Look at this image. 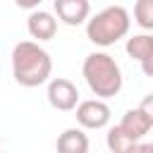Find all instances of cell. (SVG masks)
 Segmentation results:
<instances>
[{"label":"cell","mask_w":153,"mask_h":153,"mask_svg":"<svg viewBox=\"0 0 153 153\" xmlns=\"http://www.w3.org/2000/svg\"><path fill=\"white\" fill-rule=\"evenodd\" d=\"M53 72V60L33 41H22L12 48V76L19 86L33 88L48 81Z\"/></svg>","instance_id":"obj_1"},{"label":"cell","mask_w":153,"mask_h":153,"mask_svg":"<svg viewBox=\"0 0 153 153\" xmlns=\"http://www.w3.org/2000/svg\"><path fill=\"white\" fill-rule=\"evenodd\" d=\"M81 74L96 98L105 100L122 91V72L112 55L108 53H91L81 65Z\"/></svg>","instance_id":"obj_2"},{"label":"cell","mask_w":153,"mask_h":153,"mask_svg":"<svg viewBox=\"0 0 153 153\" xmlns=\"http://www.w3.org/2000/svg\"><path fill=\"white\" fill-rule=\"evenodd\" d=\"M131 17L122 5H110L86 22V38L100 48H108L129 33Z\"/></svg>","instance_id":"obj_3"},{"label":"cell","mask_w":153,"mask_h":153,"mask_svg":"<svg viewBox=\"0 0 153 153\" xmlns=\"http://www.w3.org/2000/svg\"><path fill=\"white\" fill-rule=\"evenodd\" d=\"M76 122L84 129H103L110 122V105L100 98H91V100H81L76 108Z\"/></svg>","instance_id":"obj_4"},{"label":"cell","mask_w":153,"mask_h":153,"mask_svg":"<svg viewBox=\"0 0 153 153\" xmlns=\"http://www.w3.org/2000/svg\"><path fill=\"white\" fill-rule=\"evenodd\" d=\"M45 96H48V103L60 112H69L79 105V88L69 79H62V76L50 79Z\"/></svg>","instance_id":"obj_5"},{"label":"cell","mask_w":153,"mask_h":153,"mask_svg":"<svg viewBox=\"0 0 153 153\" xmlns=\"http://www.w3.org/2000/svg\"><path fill=\"white\" fill-rule=\"evenodd\" d=\"M127 55L141 65V72L153 79V33H136L127 38Z\"/></svg>","instance_id":"obj_6"},{"label":"cell","mask_w":153,"mask_h":153,"mask_svg":"<svg viewBox=\"0 0 153 153\" xmlns=\"http://www.w3.org/2000/svg\"><path fill=\"white\" fill-rule=\"evenodd\" d=\"M55 12H57V19L65 22L67 26H79L88 22L91 2L88 0H55Z\"/></svg>","instance_id":"obj_7"},{"label":"cell","mask_w":153,"mask_h":153,"mask_svg":"<svg viewBox=\"0 0 153 153\" xmlns=\"http://www.w3.org/2000/svg\"><path fill=\"white\" fill-rule=\"evenodd\" d=\"M26 29L36 41H50L57 31V19L45 10H33L26 19Z\"/></svg>","instance_id":"obj_8"},{"label":"cell","mask_w":153,"mask_h":153,"mask_svg":"<svg viewBox=\"0 0 153 153\" xmlns=\"http://www.w3.org/2000/svg\"><path fill=\"white\" fill-rule=\"evenodd\" d=\"M131 141H141L153 127H151V122H148V117L139 110V108H131V110H127L124 115H122V120H120V124H117Z\"/></svg>","instance_id":"obj_9"},{"label":"cell","mask_w":153,"mask_h":153,"mask_svg":"<svg viewBox=\"0 0 153 153\" xmlns=\"http://www.w3.org/2000/svg\"><path fill=\"white\" fill-rule=\"evenodd\" d=\"M88 136L76 127H69L57 136V153H88Z\"/></svg>","instance_id":"obj_10"},{"label":"cell","mask_w":153,"mask_h":153,"mask_svg":"<svg viewBox=\"0 0 153 153\" xmlns=\"http://www.w3.org/2000/svg\"><path fill=\"white\" fill-rule=\"evenodd\" d=\"M105 143H108L110 153H129V151L136 146V141H131V139H129L120 127H110V129H108Z\"/></svg>","instance_id":"obj_11"},{"label":"cell","mask_w":153,"mask_h":153,"mask_svg":"<svg viewBox=\"0 0 153 153\" xmlns=\"http://www.w3.org/2000/svg\"><path fill=\"white\" fill-rule=\"evenodd\" d=\"M134 22L141 29L153 31V0H136V5H134Z\"/></svg>","instance_id":"obj_12"},{"label":"cell","mask_w":153,"mask_h":153,"mask_svg":"<svg viewBox=\"0 0 153 153\" xmlns=\"http://www.w3.org/2000/svg\"><path fill=\"white\" fill-rule=\"evenodd\" d=\"M139 110L148 117V122H151V127H153V93H148V96H143V100H141V105H139Z\"/></svg>","instance_id":"obj_13"},{"label":"cell","mask_w":153,"mask_h":153,"mask_svg":"<svg viewBox=\"0 0 153 153\" xmlns=\"http://www.w3.org/2000/svg\"><path fill=\"white\" fill-rule=\"evenodd\" d=\"M41 2H43V0H14V5L22 7V10H36Z\"/></svg>","instance_id":"obj_14"},{"label":"cell","mask_w":153,"mask_h":153,"mask_svg":"<svg viewBox=\"0 0 153 153\" xmlns=\"http://www.w3.org/2000/svg\"><path fill=\"white\" fill-rule=\"evenodd\" d=\"M129 153H153V143H136Z\"/></svg>","instance_id":"obj_15"}]
</instances>
